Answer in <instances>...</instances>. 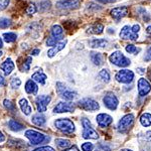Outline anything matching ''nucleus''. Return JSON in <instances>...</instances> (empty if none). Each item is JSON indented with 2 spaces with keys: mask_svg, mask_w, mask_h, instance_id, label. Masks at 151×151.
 <instances>
[{
  "mask_svg": "<svg viewBox=\"0 0 151 151\" xmlns=\"http://www.w3.org/2000/svg\"><path fill=\"white\" fill-rule=\"evenodd\" d=\"M55 126L58 130L65 134H72L75 132V124L69 118H60L55 121Z\"/></svg>",
  "mask_w": 151,
  "mask_h": 151,
  "instance_id": "f257e3e1",
  "label": "nucleus"
},
{
  "mask_svg": "<svg viewBox=\"0 0 151 151\" xmlns=\"http://www.w3.org/2000/svg\"><path fill=\"white\" fill-rule=\"evenodd\" d=\"M25 137L30 141V143L32 145H38L41 144V143H45L47 140L50 141V137H47V135L38 132L36 130H32V129L25 131Z\"/></svg>",
  "mask_w": 151,
  "mask_h": 151,
  "instance_id": "f03ea898",
  "label": "nucleus"
},
{
  "mask_svg": "<svg viewBox=\"0 0 151 151\" xmlns=\"http://www.w3.org/2000/svg\"><path fill=\"white\" fill-rule=\"evenodd\" d=\"M55 90H57V93L60 95V98H63L68 102H72L73 100H75L78 96L77 92H74V91H72V90L68 89V87L60 82L57 83Z\"/></svg>",
  "mask_w": 151,
  "mask_h": 151,
  "instance_id": "7ed1b4c3",
  "label": "nucleus"
},
{
  "mask_svg": "<svg viewBox=\"0 0 151 151\" xmlns=\"http://www.w3.org/2000/svg\"><path fill=\"white\" fill-rule=\"evenodd\" d=\"M109 60L119 68H126L131 64V60L128 58H126L120 50H116V52H112L109 57Z\"/></svg>",
  "mask_w": 151,
  "mask_h": 151,
  "instance_id": "20e7f679",
  "label": "nucleus"
},
{
  "mask_svg": "<svg viewBox=\"0 0 151 151\" xmlns=\"http://www.w3.org/2000/svg\"><path fill=\"white\" fill-rule=\"evenodd\" d=\"M78 106L81 109L85 111H89V112H94L100 109V105L97 101L91 99V98H84L82 100H80L78 102Z\"/></svg>",
  "mask_w": 151,
  "mask_h": 151,
  "instance_id": "39448f33",
  "label": "nucleus"
},
{
  "mask_svg": "<svg viewBox=\"0 0 151 151\" xmlns=\"http://www.w3.org/2000/svg\"><path fill=\"white\" fill-rule=\"evenodd\" d=\"M133 123H134V115L133 114H127V115H125L119 121L118 126H117L118 131L121 133H126L129 129L132 127Z\"/></svg>",
  "mask_w": 151,
  "mask_h": 151,
  "instance_id": "423d86ee",
  "label": "nucleus"
},
{
  "mask_svg": "<svg viewBox=\"0 0 151 151\" xmlns=\"http://www.w3.org/2000/svg\"><path fill=\"white\" fill-rule=\"evenodd\" d=\"M50 101H52V97L47 96V95H40V96L36 97L35 105L38 113H43V112L47 111V106L50 103Z\"/></svg>",
  "mask_w": 151,
  "mask_h": 151,
  "instance_id": "0eeeda50",
  "label": "nucleus"
},
{
  "mask_svg": "<svg viewBox=\"0 0 151 151\" xmlns=\"http://www.w3.org/2000/svg\"><path fill=\"white\" fill-rule=\"evenodd\" d=\"M115 79L117 80V82L122 83V84H129L133 81L134 73L129 70H121L116 74Z\"/></svg>",
  "mask_w": 151,
  "mask_h": 151,
  "instance_id": "6e6552de",
  "label": "nucleus"
},
{
  "mask_svg": "<svg viewBox=\"0 0 151 151\" xmlns=\"http://www.w3.org/2000/svg\"><path fill=\"white\" fill-rule=\"evenodd\" d=\"M76 109V105L72 102H60L57 106L53 108V113H68V112H74Z\"/></svg>",
  "mask_w": 151,
  "mask_h": 151,
  "instance_id": "1a4fd4ad",
  "label": "nucleus"
},
{
  "mask_svg": "<svg viewBox=\"0 0 151 151\" xmlns=\"http://www.w3.org/2000/svg\"><path fill=\"white\" fill-rule=\"evenodd\" d=\"M103 102L104 105L109 109V110H116L117 107H118L119 101L117 99V97L114 94L112 93H108L107 95H105V97L103 98Z\"/></svg>",
  "mask_w": 151,
  "mask_h": 151,
  "instance_id": "9d476101",
  "label": "nucleus"
},
{
  "mask_svg": "<svg viewBox=\"0 0 151 151\" xmlns=\"http://www.w3.org/2000/svg\"><path fill=\"white\" fill-rule=\"evenodd\" d=\"M80 5V0H60L57 2V7L60 9H77Z\"/></svg>",
  "mask_w": 151,
  "mask_h": 151,
  "instance_id": "9b49d317",
  "label": "nucleus"
},
{
  "mask_svg": "<svg viewBox=\"0 0 151 151\" xmlns=\"http://www.w3.org/2000/svg\"><path fill=\"white\" fill-rule=\"evenodd\" d=\"M137 86H138V94H139L140 97H145L151 91L150 83L146 79H144V78H141V79L138 80Z\"/></svg>",
  "mask_w": 151,
  "mask_h": 151,
  "instance_id": "f8f14e48",
  "label": "nucleus"
},
{
  "mask_svg": "<svg viewBox=\"0 0 151 151\" xmlns=\"http://www.w3.org/2000/svg\"><path fill=\"white\" fill-rule=\"evenodd\" d=\"M119 36H120L122 40H130L133 41L138 40V35L135 32H133L132 27L129 25L123 26V28L121 29L120 33H119Z\"/></svg>",
  "mask_w": 151,
  "mask_h": 151,
  "instance_id": "ddd939ff",
  "label": "nucleus"
},
{
  "mask_svg": "<svg viewBox=\"0 0 151 151\" xmlns=\"http://www.w3.org/2000/svg\"><path fill=\"white\" fill-rule=\"evenodd\" d=\"M96 121L100 127L105 128L111 125L112 122H113V118L110 115H108V114L101 113L96 117Z\"/></svg>",
  "mask_w": 151,
  "mask_h": 151,
  "instance_id": "4468645a",
  "label": "nucleus"
},
{
  "mask_svg": "<svg viewBox=\"0 0 151 151\" xmlns=\"http://www.w3.org/2000/svg\"><path fill=\"white\" fill-rule=\"evenodd\" d=\"M128 14V8L126 6L115 7L111 10V16L116 20H120Z\"/></svg>",
  "mask_w": 151,
  "mask_h": 151,
  "instance_id": "2eb2a0df",
  "label": "nucleus"
},
{
  "mask_svg": "<svg viewBox=\"0 0 151 151\" xmlns=\"http://www.w3.org/2000/svg\"><path fill=\"white\" fill-rule=\"evenodd\" d=\"M14 68H15V65H14L13 60H12L10 58H6V60L0 65V69H1V70H3L5 76L10 75L12 73V70H14Z\"/></svg>",
  "mask_w": 151,
  "mask_h": 151,
  "instance_id": "dca6fc26",
  "label": "nucleus"
},
{
  "mask_svg": "<svg viewBox=\"0 0 151 151\" xmlns=\"http://www.w3.org/2000/svg\"><path fill=\"white\" fill-rule=\"evenodd\" d=\"M67 42L68 40H62L60 41V42H58L57 45H55V47H52L50 50H48L47 52V57L48 58H53L55 55H57L58 52H60V50H63L65 48V47L67 45Z\"/></svg>",
  "mask_w": 151,
  "mask_h": 151,
  "instance_id": "f3484780",
  "label": "nucleus"
},
{
  "mask_svg": "<svg viewBox=\"0 0 151 151\" xmlns=\"http://www.w3.org/2000/svg\"><path fill=\"white\" fill-rule=\"evenodd\" d=\"M83 138L85 139H98L99 138V134L97 133V131L92 127H87V128H83Z\"/></svg>",
  "mask_w": 151,
  "mask_h": 151,
  "instance_id": "a211bd4d",
  "label": "nucleus"
},
{
  "mask_svg": "<svg viewBox=\"0 0 151 151\" xmlns=\"http://www.w3.org/2000/svg\"><path fill=\"white\" fill-rule=\"evenodd\" d=\"M50 33H52V36L60 40H63L64 38V28L60 24H53L50 29Z\"/></svg>",
  "mask_w": 151,
  "mask_h": 151,
  "instance_id": "6ab92c4d",
  "label": "nucleus"
},
{
  "mask_svg": "<svg viewBox=\"0 0 151 151\" xmlns=\"http://www.w3.org/2000/svg\"><path fill=\"white\" fill-rule=\"evenodd\" d=\"M24 89H25V92L27 94L30 95H36L38 92V87L36 85V83L32 80H28L27 82L25 83V86H24Z\"/></svg>",
  "mask_w": 151,
  "mask_h": 151,
  "instance_id": "aec40b11",
  "label": "nucleus"
},
{
  "mask_svg": "<svg viewBox=\"0 0 151 151\" xmlns=\"http://www.w3.org/2000/svg\"><path fill=\"white\" fill-rule=\"evenodd\" d=\"M47 75L43 72H41V70H37V72H35V74L31 76V80L40 85H45V82H47Z\"/></svg>",
  "mask_w": 151,
  "mask_h": 151,
  "instance_id": "412c9836",
  "label": "nucleus"
},
{
  "mask_svg": "<svg viewBox=\"0 0 151 151\" xmlns=\"http://www.w3.org/2000/svg\"><path fill=\"white\" fill-rule=\"evenodd\" d=\"M19 107H20L21 111H22V113L24 115L28 116L31 114V111H32V108L30 107V105H29L27 99L25 98H22L19 100Z\"/></svg>",
  "mask_w": 151,
  "mask_h": 151,
  "instance_id": "4be33fe9",
  "label": "nucleus"
},
{
  "mask_svg": "<svg viewBox=\"0 0 151 151\" xmlns=\"http://www.w3.org/2000/svg\"><path fill=\"white\" fill-rule=\"evenodd\" d=\"M31 122H32L36 126H43L47 122V119H45V116L41 113H36L32 117H31Z\"/></svg>",
  "mask_w": 151,
  "mask_h": 151,
  "instance_id": "5701e85b",
  "label": "nucleus"
},
{
  "mask_svg": "<svg viewBox=\"0 0 151 151\" xmlns=\"http://www.w3.org/2000/svg\"><path fill=\"white\" fill-rule=\"evenodd\" d=\"M108 40H102V38H95L89 42V45L93 48H99V47H105L108 45Z\"/></svg>",
  "mask_w": 151,
  "mask_h": 151,
  "instance_id": "b1692460",
  "label": "nucleus"
},
{
  "mask_svg": "<svg viewBox=\"0 0 151 151\" xmlns=\"http://www.w3.org/2000/svg\"><path fill=\"white\" fill-rule=\"evenodd\" d=\"M90 58H91L92 63H94V65H98V67L103 64V55H102V53L97 52H90Z\"/></svg>",
  "mask_w": 151,
  "mask_h": 151,
  "instance_id": "393cba45",
  "label": "nucleus"
},
{
  "mask_svg": "<svg viewBox=\"0 0 151 151\" xmlns=\"http://www.w3.org/2000/svg\"><path fill=\"white\" fill-rule=\"evenodd\" d=\"M55 144L58 148L65 150L72 146V142L68 139H64V138H58V139H55Z\"/></svg>",
  "mask_w": 151,
  "mask_h": 151,
  "instance_id": "a878e982",
  "label": "nucleus"
},
{
  "mask_svg": "<svg viewBox=\"0 0 151 151\" xmlns=\"http://www.w3.org/2000/svg\"><path fill=\"white\" fill-rule=\"evenodd\" d=\"M104 30V26L101 23H96L94 25H92L91 27L88 28L87 32L91 33V35H101Z\"/></svg>",
  "mask_w": 151,
  "mask_h": 151,
  "instance_id": "bb28decb",
  "label": "nucleus"
},
{
  "mask_svg": "<svg viewBox=\"0 0 151 151\" xmlns=\"http://www.w3.org/2000/svg\"><path fill=\"white\" fill-rule=\"evenodd\" d=\"M8 126H9V128H10V130L14 131V132H18V131H21L24 129V126L22 124L18 123L17 121L13 120V119H10V120L8 121Z\"/></svg>",
  "mask_w": 151,
  "mask_h": 151,
  "instance_id": "cd10ccee",
  "label": "nucleus"
},
{
  "mask_svg": "<svg viewBox=\"0 0 151 151\" xmlns=\"http://www.w3.org/2000/svg\"><path fill=\"white\" fill-rule=\"evenodd\" d=\"M140 123L144 127H149L151 125V114L143 113L140 117Z\"/></svg>",
  "mask_w": 151,
  "mask_h": 151,
  "instance_id": "c85d7f7f",
  "label": "nucleus"
},
{
  "mask_svg": "<svg viewBox=\"0 0 151 151\" xmlns=\"http://www.w3.org/2000/svg\"><path fill=\"white\" fill-rule=\"evenodd\" d=\"M52 6V2L48 1V0H45V1H40L38 4V11L43 13V12H47L50 9Z\"/></svg>",
  "mask_w": 151,
  "mask_h": 151,
  "instance_id": "c756f323",
  "label": "nucleus"
},
{
  "mask_svg": "<svg viewBox=\"0 0 151 151\" xmlns=\"http://www.w3.org/2000/svg\"><path fill=\"white\" fill-rule=\"evenodd\" d=\"M98 76H99L100 79H101V81L104 82V83H109L111 80L110 73H109L108 70H106V69H103V70H100Z\"/></svg>",
  "mask_w": 151,
  "mask_h": 151,
  "instance_id": "7c9ffc66",
  "label": "nucleus"
},
{
  "mask_svg": "<svg viewBox=\"0 0 151 151\" xmlns=\"http://www.w3.org/2000/svg\"><path fill=\"white\" fill-rule=\"evenodd\" d=\"M3 40L7 43H12L17 40V35L14 32H5L3 33Z\"/></svg>",
  "mask_w": 151,
  "mask_h": 151,
  "instance_id": "2f4dec72",
  "label": "nucleus"
},
{
  "mask_svg": "<svg viewBox=\"0 0 151 151\" xmlns=\"http://www.w3.org/2000/svg\"><path fill=\"white\" fill-rule=\"evenodd\" d=\"M3 105H4V107H5V108H6L8 111H10V112L16 111V106H15V104H14L13 102H11L10 100L5 99V100L3 101Z\"/></svg>",
  "mask_w": 151,
  "mask_h": 151,
  "instance_id": "473e14b6",
  "label": "nucleus"
},
{
  "mask_svg": "<svg viewBox=\"0 0 151 151\" xmlns=\"http://www.w3.org/2000/svg\"><path fill=\"white\" fill-rule=\"evenodd\" d=\"M125 50L128 53H131V55H137V53L141 50V48L136 47L135 45H126Z\"/></svg>",
  "mask_w": 151,
  "mask_h": 151,
  "instance_id": "72a5a7b5",
  "label": "nucleus"
},
{
  "mask_svg": "<svg viewBox=\"0 0 151 151\" xmlns=\"http://www.w3.org/2000/svg\"><path fill=\"white\" fill-rule=\"evenodd\" d=\"M11 20L8 18H0V28L1 29H5L11 26Z\"/></svg>",
  "mask_w": 151,
  "mask_h": 151,
  "instance_id": "f704fd0d",
  "label": "nucleus"
},
{
  "mask_svg": "<svg viewBox=\"0 0 151 151\" xmlns=\"http://www.w3.org/2000/svg\"><path fill=\"white\" fill-rule=\"evenodd\" d=\"M21 85V80L19 78H13L10 81V86L12 89H18Z\"/></svg>",
  "mask_w": 151,
  "mask_h": 151,
  "instance_id": "c9c22d12",
  "label": "nucleus"
},
{
  "mask_svg": "<svg viewBox=\"0 0 151 151\" xmlns=\"http://www.w3.org/2000/svg\"><path fill=\"white\" fill-rule=\"evenodd\" d=\"M60 41H62V40H58V38H55V37H53V36L50 35V37L47 40V47H55L58 42H60Z\"/></svg>",
  "mask_w": 151,
  "mask_h": 151,
  "instance_id": "e433bc0d",
  "label": "nucleus"
},
{
  "mask_svg": "<svg viewBox=\"0 0 151 151\" xmlns=\"http://www.w3.org/2000/svg\"><path fill=\"white\" fill-rule=\"evenodd\" d=\"M95 148V145L91 142H85L82 144V150L83 151H93Z\"/></svg>",
  "mask_w": 151,
  "mask_h": 151,
  "instance_id": "4c0bfd02",
  "label": "nucleus"
},
{
  "mask_svg": "<svg viewBox=\"0 0 151 151\" xmlns=\"http://www.w3.org/2000/svg\"><path fill=\"white\" fill-rule=\"evenodd\" d=\"M31 62H32V58H31V57L26 58L25 62L23 63V68H22V70H25V72H28V70H29V67H30V64H31Z\"/></svg>",
  "mask_w": 151,
  "mask_h": 151,
  "instance_id": "58836bf2",
  "label": "nucleus"
},
{
  "mask_svg": "<svg viewBox=\"0 0 151 151\" xmlns=\"http://www.w3.org/2000/svg\"><path fill=\"white\" fill-rule=\"evenodd\" d=\"M36 11H37V8H36V5L35 3L30 4V5L27 7V9H26V12H27L28 14H35Z\"/></svg>",
  "mask_w": 151,
  "mask_h": 151,
  "instance_id": "ea45409f",
  "label": "nucleus"
},
{
  "mask_svg": "<svg viewBox=\"0 0 151 151\" xmlns=\"http://www.w3.org/2000/svg\"><path fill=\"white\" fill-rule=\"evenodd\" d=\"M10 0H0V11L6 9V7L9 5Z\"/></svg>",
  "mask_w": 151,
  "mask_h": 151,
  "instance_id": "a19ab883",
  "label": "nucleus"
},
{
  "mask_svg": "<svg viewBox=\"0 0 151 151\" xmlns=\"http://www.w3.org/2000/svg\"><path fill=\"white\" fill-rule=\"evenodd\" d=\"M32 151H55V150L52 147H50V146H41V147L36 148V149Z\"/></svg>",
  "mask_w": 151,
  "mask_h": 151,
  "instance_id": "79ce46f5",
  "label": "nucleus"
},
{
  "mask_svg": "<svg viewBox=\"0 0 151 151\" xmlns=\"http://www.w3.org/2000/svg\"><path fill=\"white\" fill-rule=\"evenodd\" d=\"M96 151H111V149L109 146H107L105 144H100L98 147H97Z\"/></svg>",
  "mask_w": 151,
  "mask_h": 151,
  "instance_id": "37998d69",
  "label": "nucleus"
},
{
  "mask_svg": "<svg viewBox=\"0 0 151 151\" xmlns=\"http://www.w3.org/2000/svg\"><path fill=\"white\" fill-rule=\"evenodd\" d=\"M82 125H83V128H87V127H91L92 124H91V122H90L89 119L83 118L82 119Z\"/></svg>",
  "mask_w": 151,
  "mask_h": 151,
  "instance_id": "c03bdc74",
  "label": "nucleus"
},
{
  "mask_svg": "<svg viewBox=\"0 0 151 151\" xmlns=\"http://www.w3.org/2000/svg\"><path fill=\"white\" fill-rule=\"evenodd\" d=\"M144 60H145V62H150L151 60V45L148 47L147 50H146V55H145Z\"/></svg>",
  "mask_w": 151,
  "mask_h": 151,
  "instance_id": "a18cd8bd",
  "label": "nucleus"
},
{
  "mask_svg": "<svg viewBox=\"0 0 151 151\" xmlns=\"http://www.w3.org/2000/svg\"><path fill=\"white\" fill-rule=\"evenodd\" d=\"M96 1H98L102 4H108V3H114L117 0H96Z\"/></svg>",
  "mask_w": 151,
  "mask_h": 151,
  "instance_id": "49530a36",
  "label": "nucleus"
},
{
  "mask_svg": "<svg viewBox=\"0 0 151 151\" xmlns=\"http://www.w3.org/2000/svg\"><path fill=\"white\" fill-rule=\"evenodd\" d=\"M6 85V82H5V79L3 78V76L0 75V87H4Z\"/></svg>",
  "mask_w": 151,
  "mask_h": 151,
  "instance_id": "de8ad7c7",
  "label": "nucleus"
},
{
  "mask_svg": "<svg viewBox=\"0 0 151 151\" xmlns=\"http://www.w3.org/2000/svg\"><path fill=\"white\" fill-rule=\"evenodd\" d=\"M64 151H80V150L76 145H73V146H70V148H68V149H65Z\"/></svg>",
  "mask_w": 151,
  "mask_h": 151,
  "instance_id": "09e8293b",
  "label": "nucleus"
},
{
  "mask_svg": "<svg viewBox=\"0 0 151 151\" xmlns=\"http://www.w3.org/2000/svg\"><path fill=\"white\" fill-rule=\"evenodd\" d=\"M144 138L147 141H150V142H151V131H147V132L145 133Z\"/></svg>",
  "mask_w": 151,
  "mask_h": 151,
  "instance_id": "8fccbe9b",
  "label": "nucleus"
},
{
  "mask_svg": "<svg viewBox=\"0 0 151 151\" xmlns=\"http://www.w3.org/2000/svg\"><path fill=\"white\" fill-rule=\"evenodd\" d=\"M40 52V50H38V48H36V50H33L32 52H31V55H38Z\"/></svg>",
  "mask_w": 151,
  "mask_h": 151,
  "instance_id": "3c124183",
  "label": "nucleus"
},
{
  "mask_svg": "<svg viewBox=\"0 0 151 151\" xmlns=\"http://www.w3.org/2000/svg\"><path fill=\"white\" fill-rule=\"evenodd\" d=\"M3 141H5V136H4V134L0 131V143H2Z\"/></svg>",
  "mask_w": 151,
  "mask_h": 151,
  "instance_id": "603ef678",
  "label": "nucleus"
},
{
  "mask_svg": "<svg viewBox=\"0 0 151 151\" xmlns=\"http://www.w3.org/2000/svg\"><path fill=\"white\" fill-rule=\"evenodd\" d=\"M146 32H147L148 35H151V25H149L147 28H146Z\"/></svg>",
  "mask_w": 151,
  "mask_h": 151,
  "instance_id": "864d4df0",
  "label": "nucleus"
},
{
  "mask_svg": "<svg viewBox=\"0 0 151 151\" xmlns=\"http://www.w3.org/2000/svg\"><path fill=\"white\" fill-rule=\"evenodd\" d=\"M3 47V40H2V38H0V50Z\"/></svg>",
  "mask_w": 151,
  "mask_h": 151,
  "instance_id": "5fc2aeb1",
  "label": "nucleus"
},
{
  "mask_svg": "<svg viewBox=\"0 0 151 151\" xmlns=\"http://www.w3.org/2000/svg\"><path fill=\"white\" fill-rule=\"evenodd\" d=\"M120 151H132V150H130V149H122V150H120Z\"/></svg>",
  "mask_w": 151,
  "mask_h": 151,
  "instance_id": "6e6d98bb",
  "label": "nucleus"
},
{
  "mask_svg": "<svg viewBox=\"0 0 151 151\" xmlns=\"http://www.w3.org/2000/svg\"><path fill=\"white\" fill-rule=\"evenodd\" d=\"M2 55H3V53H2V52H1V50H0V58L2 57Z\"/></svg>",
  "mask_w": 151,
  "mask_h": 151,
  "instance_id": "4d7b16f0",
  "label": "nucleus"
}]
</instances>
